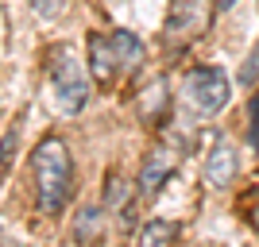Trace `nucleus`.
<instances>
[{
    "mask_svg": "<svg viewBox=\"0 0 259 247\" xmlns=\"http://www.w3.org/2000/svg\"><path fill=\"white\" fill-rule=\"evenodd\" d=\"M16 147H20V131L8 128L4 135H0V182L8 178V166H12V155H16Z\"/></svg>",
    "mask_w": 259,
    "mask_h": 247,
    "instance_id": "obj_11",
    "label": "nucleus"
},
{
    "mask_svg": "<svg viewBox=\"0 0 259 247\" xmlns=\"http://www.w3.org/2000/svg\"><path fill=\"white\" fill-rule=\"evenodd\" d=\"M228 97H232V85L221 66H194L182 77V101L197 116H217L228 105Z\"/></svg>",
    "mask_w": 259,
    "mask_h": 247,
    "instance_id": "obj_3",
    "label": "nucleus"
},
{
    "mask_svg": "<svg viewBox=\"0 0 259 247\" xmlns=\"http://www.w3.org/2000/svg\"><path fill=\"white\" fill-rule=\"evenodd\" d=\"M31 174H35V189H39V209L47 216H58L70 205L74 193V159L58 135H47L31 155Z\"/></svg>",
    "mask_w": 259,
    "mask_h": 247,
    "instance_id": "obj_1",
    "label": "nucleus"
},
{
    "mask_svg": "<svg viewBox=\"0 0 259 247\" xmlns=\"http://www.w3.org/2000/svg\"><path fill=\"white\" fill-rule=\"evenodd\" d=\"M251 224H255V232H259V205L251 209Z\"/></svg>",
    "mask_w": 259,
    "mask_h": 247,
    "instance_id": "obj_16",
    "label": "nucleus"
},
{
    "mask_svg": "<svg viewBox=\"0 0 259 247\" xmlns=\"http://www.w3.org/2000/svg\"><path fill=\"white\" fill-rule=\"evenodd\" d=\"M236 4H240V0H213V8H217V12H232Z\"/></svg>",
    "mask_w": 259,
    "mask_h": 247,
    "instance_id": "obj_15",
    "label": "nucleus"
},
{
    "mask_svg": "<svg viewBox=\"0 0 259 247\" xmlns=\"http://www.w3.org/2000/svg\"><path fill=\"white\" fill-rule=\"evenodd\" d=\"M248 135H251V147H259V93L248 105Z\"/></svg>",
    "mask_w": 259,
    "mask_h": 247,
    "instance_id": "obj_13",
    "label": "nucleus"
},
{
    "mask_svg": "<svg viewBox=\"0 0 259 247\" xmlns=\"http://www.w3.org/2000/svg\"><path fill=\"white\" fill-rule=\"evenodd\" d=\"M66 0H31V12L39 16V20H54L58 12H62Z\"/></svg>",
    "mask_w": 259,
    "mask_h": 247,
    "instance_id": "obj_12",
    "label": "nucleus"
},
{
    "mask_svg": "<svg viewBox=\"0 0 259 247\" xmlns=\"http://www.w3.org/2000/svg\"><path fill=\"white\" fill-rule=\"evenodd\" d=\"M85 46H89V74H93V81H97V85H108L112 74H116V51H112V43H108L101 31H89Z\"/></svg>",
    "mask_w": 259,
    "mask_h": 247,
    "instance_id": "obj_7",
    "label": "nucleus"
},
{
    "mask_svg": "<svg viewBox=\"0 0 259 247\" xmlns=\"http://www.w3.org/2000/svg\"><path fill=\"white\" fill-rule=\"evenodd\" d=\"M120 197H124V185H120V178L112 174V178L105 182V205H116Z\"/></svg>",
    "mask_w": 259,
    "mask_h": 247,
    "instance_id": "obj_14",
    "label": "nucleus"
},
{
    "mask_svg": "<svg viewBox=\"0 0 259 247\" xmlns=\"http://www.w3.org/2000/svg\"><path fill=\"white\" fill-rule=\"evenodd\" d=\"M170 170H174V155H170V151H162V147H159V151H151V155L143 159V166H140V185H136L143 201L159 193L162 182L170 178Z\"/></svg>",
    "mask_w": 259,
    "mask_h": 247,
    "instance_id": "obj_6",
    "label": "nucleus"
},
{
    "mask_svg": "<svg viewBox=\"0 0 259 247\" xmlns=\"http://www.w3.org/2000/svg\"><path fill=\"white\" fill-rule=\"evenodd\" d=\"M236 170H240L236 143L228 139V135H221V139L213 143V151H209V159H205V182L217 185V189H225V185H232Z\"/></svg>",
    "mask_w": 259,
    "mask_h": 247,
    "instance_id": "obj_5",
    "label": "nucleus"
},
{
    "mask_svg": "<svg viewBox=\"0 0 259 247\" xmlns=\"http://www.w3.org/2000/svg\"><path fill=\"white\" fill-rule=\"evenodd\" d=\"M47 70H51V85H54V97H58V108L66 116H77L89 101V77H85V66L77 58V51L70 43H54L47 51Z\"/></svg>",
    "mask_w": 259,
    "mask_h": 247,
    "instance_id": "obj_2",
    "label": "nucleus"
},
{
    "mask_svg": "<svg viewBox=\"0 0 259 247\" xmlns=\"http://www.w3.org/2000/svg\"><path fill=\"white\" fill-rule=\"evenodd\" d=\"M101 224H105V216H101V209H85V213L77 216V228H74V236L77 243H89V239L101 232Z\"/></svg>",
    "mask_w": 259,
    "mask_h": 247,
    "instance_id": "obj_10",
    "label": "nucleus"
},
{
    "mask_svg": "<svg viewBox=\"0 0 259 247\" xmlns=\"http://www.w3.org/2000/svg\"><path fill=\"white\" fill-rule=\"evenodd\" d=\"M209 27V0H170L166 23H162V43L170 51H182L194 39H201Z\"/></svg>",
    "mask_w": 259,
    "mask_h": 247,
    "instance_id": "obj_4",
    "label": "nucleus"
},
{
    "mask_svg": "<svg viewBox=\"0 0 259 247\" xmlns=\"http://www.w3.org/2000/svg\"><path fill=\"white\" fill-rule=\"evenodd\" d=\"M174 239H178V224H174V220H147V224L140 228L136 247H170Z\"/></svg>",
    "mask_w": 259,
    "mask_h": 247,
    "instance_id": "obj_8",
    "label": "nucleus"
},
{
    "mask_svg": "<svg viewBox=\"0 0 259 247\" xmlns=\"http://www.w3.org/2000/svg\"><path fill=\"white\" fill-rule=\"evenodd\" d=\"M108 43H112V51H116V62L120 66H140L143 54H147V51H143V43L132 31H112V35H108Z\"/></svg>",
    "mask_w": 259,
    "mask_h": 247,
    "instance_id": "obj_9",
    "label": "nucleus"
}]
</instances>
